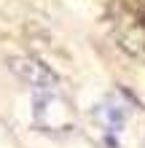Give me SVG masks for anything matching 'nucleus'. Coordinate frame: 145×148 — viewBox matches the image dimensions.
Masks as SVG:
<instances>
[{
  "label": "nucleus",
  "mask_w": 145,
  "mask_h": 148,
  "mask_svg": "<svg viewBox=\"0 0 145 148\" xmlns=\"http://www.w3.org/2000/svg\"><path fill=\"white\" fill-rule=\"evenodd\" d=\"M11 70H16L24 81H30L32 86H40V89L54 86V75H51L43 65L32 62V59H11Z\"/></svg>",
  "instance_id": "f257e3e1"
}]
</instances>
